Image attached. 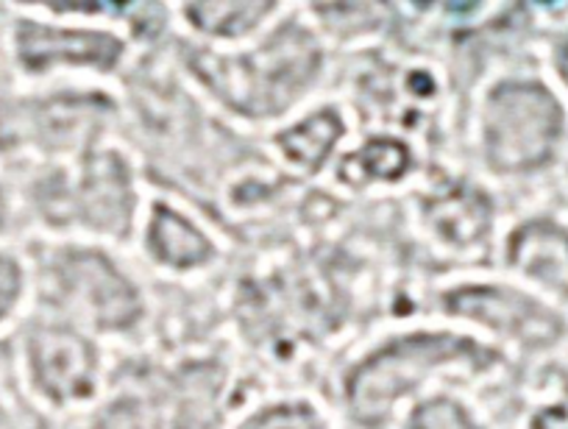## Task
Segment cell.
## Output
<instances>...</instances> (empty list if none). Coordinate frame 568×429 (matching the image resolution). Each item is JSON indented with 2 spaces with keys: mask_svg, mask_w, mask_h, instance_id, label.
<instances>
[{
  "mask_svg": "<svg viewBox=\"0 0 568 429\" xmlns=\"http://www.w3.org/2000/svg\"><path fill=\"white\" fill-rule=\"evenodd\" d=\"M455 360H477L483 366L488 355L479 351L471 340L452 338V335H420V338L398 340L354 374L348 385L354 412L363 421H379L393 399L407 394L435 366Z\"/></svg>",
  "mask_w": 568,
  "mask_h": 429,
  "instance_id": "cell-1",
  "label": "cell"
},
{
  "mask_svg": "<svg viewBox=\"0 0 568 429\" xmlns=\"http://www.w3.org/2000/svg\"><path fill=\"white\" fill-rule=\"evenodd\" d=\"M557 106L544 90L507 86L488 112V151L499 167H524L544 160L557 134Z\"/></svg>",
  "mask_w": 568,
  "mask_h": 429,
  "instance_id": "cell-2",
  "label": "cell"
},
{
  "mask_svg": "<svg viewBox=\"0 0 568 429\" xmlns=\"http://www.w3.org/2000/svg\"><path fill=\"white\" fill-rule=\"evenodd\" d=\"M449 309L485 320L490 327H499L524 340H546L551 335L549 315L538 313L532 304L521 302L516 293L468 287V290L452 293Z\"/></svg>",
  "mask_w": 568,
  "mask_h": 429,
  "instance_id": "cell-3",
  "label": "cell"
},
{
  "mask_svg": "<svg viewBox=\"0 0 568 429\" xmlns=\"http://www.w3.org/2000/svg\"><path fill=\"white\" fill-rule=\"evenodd\" d=\"M79 290L84 293V304L95 313L101 327H123L125 320L136 315V296L103 259H81Z\"/></svg>",
  "mask_w": 568,
  "mask_h": 429,
  "instance_id": "cell-4",
  "label": "cell"
},
{
  "mask_svg": "<svg viewBox=\"0 0 568 429\" xmlns=\"http://www.w3.org/2000/svg\"><path fill=\"white\" fill-rule=\"evenodd\" d=\"M562 243L566 241L555 232L527 229L513 243V263L529 270L535 279L568 290V248H562Z\"/></svg>",
  "mask_w": 568,
  "mask_h": 429,
  "instance_id": "cell-5",
  "label": "cell"
},
{
  "mask_svg": "<svg viewBox=\"0 0 568 429\" xmlns=\"http://www.w3.org/2000/svg\"><path fill=\"white\" fill-rule=\"evenodd\" d=\"M151 246L165 263L190 268L210 257V243L179 215H171L168 210H156V221L151 226Z\"/></svg>",
  "mask_w": 568,
  "mask_h": 429,
  "instance_id": "cell-6",
  "label": "cell"
},
{
  "mask_svg": "<svg viewBox=\"0 0 568 429\" xmlns=\"http://www.w3.org/2000/svg\"><path fill=\"white\" fill-rule=\"evenodd\" d=\"M407 167V151L398 143H371L359 154L343 162L341 176L346 182H368V178H396Z\"/></svg>",
  "mask_w": 568,
  "mask_h": 429,
  "instance_id": "cell-7",
  "label": "cell"
},
{
  "mask_svg": "<svg viewBox=\"0 0 568 429\" xmlns=\"http://www.w3.org/2000/svg\"><path fill=\"white\" fill-rule=\"evenodd\" d=\"M337 134H341V123L335 121V115H315L313 121L302 123V126L284 134L282 151L293 162H304V165L310 162V165H315L332 149Z\"/></svg>",
  "mask_w": 568,
  "mask_h": 429,
  "instance_id": "cell-8",
  "label": "cell"
},
{
  "mask_svg": "<svg viewBox=\"0 0 568 429\" xmlns=\"http://www.w3.org/2000/svg\"><path fill=\"white\" fill-rule=\"evenodd\" d=\"M483 204H474V198L468 195H457V198L444 201L438 204V215H435V226H438L440 235L446 241L457 243V246H466V243H474L479 235H483Z\"/></svg>",
  "mask_w": 568,
  "mask_h": 429,
  "instance_id": "cell-9",
  "label": "cell"
},
{
  "mask_svg": "<svg viewBox=\"0 0 568 429\" xmlns=\"http://www.w3.org/2000/svg\"><path fill=\"white\" fill-rule=\"evenodd\" d=\"M415 429H474L466 421L460 410L449 401H435V405H426L424 410L415 412Z\"/></svg>",
  "mask_w": 568,
  "mask_h": 429,
  "instance_id": "cell-10",
  "label": "cell"
}]
</instances>
